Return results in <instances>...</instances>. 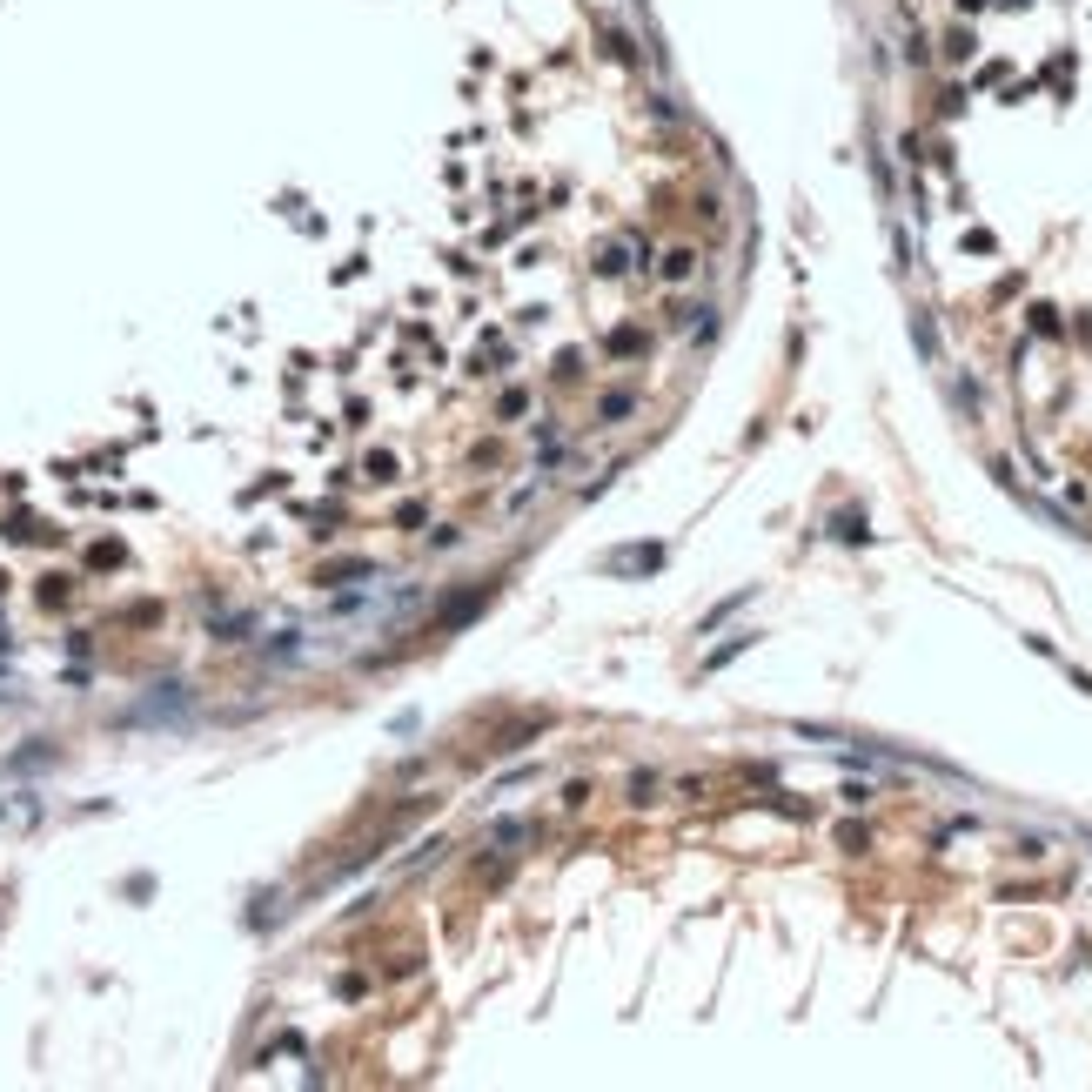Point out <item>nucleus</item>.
Returning a JSON list of instances; mask_svg holds the SVG:
<instances>
[{
	"mask_svg": "<svg viewBox=\"0 0 1092 1092\" xmlns=\"http://www.w3.org/2000/svg\"><path fill=\"white\" fill-rule=\"evenodd\" d=\"M657 563H663V550H630V557L617 550V557H610V570H657Z\"/></svg>",
	"mask_w": 1092,
	"mask_h": 1092,
	"instance_id": "1",
	"label": "nucleus"
}]
</instances>
